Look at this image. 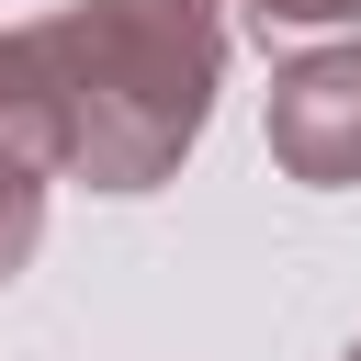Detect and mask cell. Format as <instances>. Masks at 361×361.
<instances>
[{
	"mask_svg": "<svg viewBox=\"0 0 361 361\" xmlns=\"http://www.w3.org/2000/svg\"><path fill=\"white\" fill-rule=\"evenodd\" d=\"M237 0H68L0 23V135L79 192H158L214 90Z\"/></svg>",
	"mask_w": 361,
	"mask_h": 361,
	"instance_id": "6da1fadb",
	"label": "cell"
},
{
	"mask_svg": "<svg viewBox=\"0 0 361 361\" xmlns=\"http://www.w3.org/2000/svg\"><path fill=\"white\" fill-rule=\"evenodd\" d=\"M259 135H271L282 180L350 192L361 180V34H327V45L282 56L271 68V102H259Z\"/></svg>",
	"mask_w": 361,
	"mask_h": 361,
	"instance_id": "7a4b0ae2",
	"label": "cell"
},
{
	"mask_svg": "<svg viewBox=\"0 0 361 361\" xmlns=\"http://www.w3.org/2000/svg\"><path fill=\"white\" fill-rule=\"evenodd\" d=\"M45 180H56V169H45L34 147H11V135H0V282L45 248Z\"/></svg>",
	"mask_w": 361,
	"mask_h": 361,
	"instance_id": "3957f363",
	"label": "cell"
},
{
	"mask_svg": "<svg viewBox=\"0 0 361 361\" xmlns=\"http://www.w3.org/2000/svg\"><path fill=\"white\" fill-rule=\"evenodd\" d=\"M248 23H361V0H237Z\"/></svg>",
	"mask_w": 361,
	"mask_h": 361,
	"instance_id": "277c9868",
	"label": "cell"
},
{
	"mask_svg": "<svg viewBox=\"0 0 361 361\" xmlns=\"http://www.w3.org/2000/svg\"><path fill=\"white\" fill-rule=\"evenodd\" d=\"M350 361H361V338H350Z\"/></svg>",
	"mask_w": 361,
	"mask_h": 361,
	"instance_id": "5b68a950",
	"label": "cell"
}]
</instances>
